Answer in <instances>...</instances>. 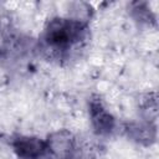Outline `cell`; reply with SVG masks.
I'll use <instances>...</instances> for the list:
<instances>
[{
	"label": "cell",
	"mask_w": 159,
	"mask_h": 159,
	"mask_svg": "<svg viewBox=\"0 0 159 159\" xmlns=\"http://www.w3.org/2000/svg\"><path fill=\"white\" fill-rule=\"evenodd\" d=\"M84 29V24L72 19L56 17L50 21L46 29V40L51 46L67 47L80 40Z\"/></svg>",
	"instance_id": "obj_1"
},
{
	"label": "cell",
	"mask_w": 159,
	"mask_h": 159,
	"mask_svg": "<svg viewBox=\"0 0 159 159\" xmlns=\"http://www.w3.org/2000/svg\"><path fill=\"white\" fill-rule=\"evenodd\" d=\"M14 150L21 159H40L46 153L47 145L35 137H20L14 142Z\"/></svg>",
	"instance_id": "obj_2"
},
{
	"label": "cell",
	"mask_w": 159,
	"mask_h": 159,
	"mask_svg": "<svg viewBox=\"0 0 159 159\" xmlns=\"http://www.w3.org/2000/svg\"><path fill=\"white\" fill-rule=\"evenodd\" d=\"M46 145H47V150L52 152L57 157H68L75 148L73 138L71 133L66 130H61L51 134L46 140Z\"/></svg>",
	"instance_id": "obj_3"
},
{
	"label": "cell",
	"mask_w": 159,
	"mask_h": 159,
	"mask_svg": "<svg viewBox=\"0 0 159 159\" xmlns=\"http://www.w3.org/2000/svg\"><path fill=\"white\" fill-rule=\"evenodd\" d=\"M91 120L94 127V129L98 133L106 134L109 133L113 127H114V119L109 114V112L106 111V108L98 103V102H92L91 103Z\"/></svg>",
	"instance_id": "obj_4"
},
{
	"label": "cell",
	"mask_w": 159,
	"mask_h": 159,
	"mask_svg": "<svg viewBox=\"0 0 159 159\" xmlns=\"http://www.w3.org/2000/svg\"><path fill=\"white\" fill-rule=\"evenodd\" d=\"M6 43H7V41H6V36H5V35H4V32L0 30V52L5 50Z\"/></svg>",
	"instance_id": "obj_5"
}]
</instances>
